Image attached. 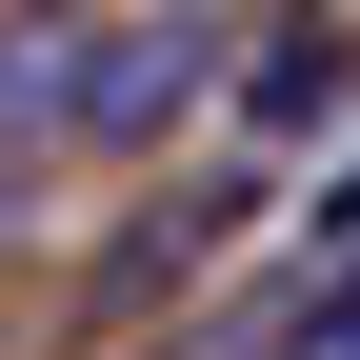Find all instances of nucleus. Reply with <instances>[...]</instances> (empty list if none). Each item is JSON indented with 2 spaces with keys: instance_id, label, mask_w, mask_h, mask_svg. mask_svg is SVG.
Instances as JSON below:
<instances>
[{
  "instance_id": "nucleus-1",
  "label": "nucleus",
  "mask_w": 360,
  "mask_h": 360,
  "mask_svg": "<svg viewBox=\"0 0 360 360\" xmlns=\"http://www.w3.org/2000/svg\"><path fill=\"white\" fill-rule=\"evenodd\" d=\"M220 101V20L200 0H101L60 20V141H160V120Z\"/></svg>"
},
{
  "instance_id": "nucleus-2",
  "label": "nucleus",
  "mask_w": 360,
  "mask_h": 360,
  "mask_svg": "<svg viewBox=\"0 0 360 360\" xmlns=\"http://www.w3.org/2000/svg\"><path fill=\"white\" fill-rule=\"evenodd\" d=\"M340 80H360V40L321 20V0H300V20H260V40H240L220 120H260V141H321V120H340Z\"/></svg>"
},
{
  "instance_id": "nucleus-3",
  "label": "nucleus",
  "mask_w": 360,
  "mask_h": 360,
  "mask_svg": "<svg viewBox=\"0 0 360 360\" xmlns=\"http://www.w3.org/2000/svg\"><path fill=\"white\" fill-rule=\"evenodd\" d=\"M0 141H60V20H0Z\"/></svg>"
},
{
  "instance_id": "nucleus-4",
  "label": "nucleus",
  "mask_w": 360,
  "mask_h": 360,
  "mask_svg": "<svg viewBox=\"0 0 360 360\" xmlns=\"http://www.w3.org/2000/svg\"><path fill=\"white\" fill-rule=\"evenodd\" d=\"M281 360H360V260H321V281H300V321H281Z\"/></svg>"
},
{
  "instance_id": "nucleus-5",
  "label": "nucleus",
  "mask_w": 360,
  "mask_h": 360,
  "mask_svg": "<svg viewBox=\"0 0 360 360\" xmlns=\"http://www.w3.org/2000/svg\"><path fill=\"white\" fill-rule=\"evenodd\" d=\"M321 240H360V160H340V180H321Z\"/></svg>"
}]
</instances>
